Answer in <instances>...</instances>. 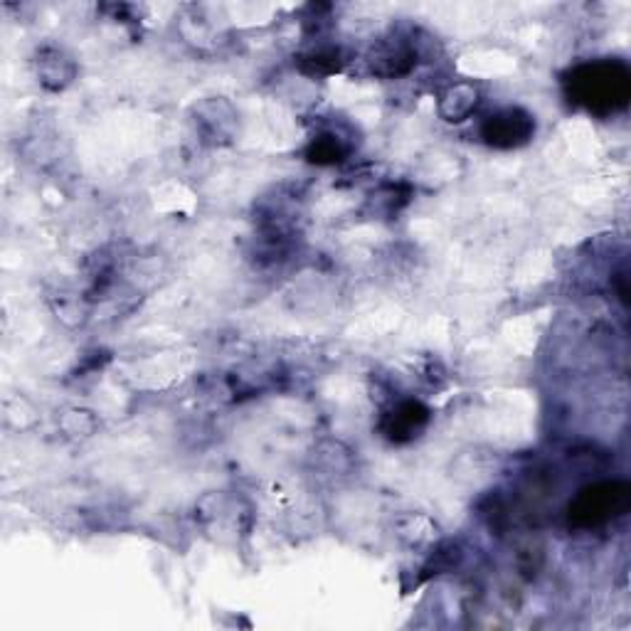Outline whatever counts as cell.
<instances>
[{"label": "cell", "mask_w": 631, "mask_h": 631, "mask_svg": "<svg viewBox=\"0 0 631 631\" xmlns=\"http://www.w3.org/2000/svg\"><path fill=\"white\" fill-rule=\"evenodd\" d=\"M577 94L582 102L590 106H615L617 102H624L629 92V77L619 65H588L580 69V75L575 77Z\"/></svg>", "instance_id": "1"}, {"label": "cell", "mask_w": 631, "mask_h": 631, "mask_svg": "<svg viewBox=\"0 0 631 631\" xmlns=\"http://www.w3.org/2000/svg\"><path fill=\"white\" fill-rule=\"evenodd\" d=\"M536 119L520 106H506L481 121V139L493 149H518L533 139Z\"/></svg>", "instance_id": "2"}, {"label": "cell", "mask_w": 631, "mask_h": 631, "mask_svg": "<svg viewBox=\"0 0 631 631\" xmlns=\"http://www.w3.org/2000/svg\"><path fill=\"white\" fill-rule=\"evenodd\" d=\"M420 57V44L417 40L404 38V35H390V38H383L381 42L373 44L371 55H368V65L375 77L383 79H398L410 75L417 65Z\"/></svg>", "instance_id": "3"}, {"label": "cell", "mask_w": 631, "mask_h": 631, "mask_svg": "<svg viewBox=\"0 0 631 631\" xmlns=\"http://www.w3.org/2000/svg\"><path fill=\"white\" fill-rule=\"evenodd\" d=\"M627 486L619 484H602L594 489L584 491L580 499L575 501V508L570 516L580 526H597V523L609 520L615 516V511H621L627 506Z\"/></svg>", "instance_id": "4"}, {"label": "cell", "mask_w": 631, "mask_h": 631, "mask_svg": "<svg viewBox=\"0 0 631 631\" xmlns=\"http://www.w3.org/2000/svg\"><path fill=\"white\" fill-rule=\"evenodd\" d=\"M195 129L205 143L222 146V143H230L237 131V112L228 99H205V102L195 104Z\"/></svg>", "instance_id": "5"}, {"label": "cell", "mask_w": 631, "mask_h": 631, "mask_svg": "<svg viewBox=\"0 0 631 631\" xmlns=\"http://www.w3.org/2000/svg\"><path fill=\"white\" fill-rule=\"evenodd\" d=\"M429 425V410L417 400H400L395 402L390 410L383 414L381 432L395 445H404L420 437V432H425Z\"/></svg>", "instance_id": "6"}, {"label": "cell", "mask_w": 631, "mask_h": 631, "mask_svg": "<svg viewBox=\"0 0 631 631\" xmlns=\"http://www.w3.org/2000/svg\"><path fill=\"white\" fill-rule=\"evenodd\" d=\"M35 72H38L40 85L48 92H62L77 77V62L57 44H44V48L38 50V57H35Z\"/></svg>", "instance_id": "7"}, {"label": "cell", "mask_w": 631, "mask_h": 631, "mask_svg": "<svg viewBox=\"0 0 631 631\" xmlns=\"http://www.w3.org/2000/svg\"><path fill=\"white\" fill-rule=\"evenodd\" d=\"M479 102H481V92L474 82H452L449 87L441 89L437 112L441 119L449 124H462L466 119H472V114L476 112Z\"/></svg>", "instance_id": "8"}, {"label": "cell", "mask_w": 631, "mask_h": 631, "mask_svg": "<svg viewBox=\"0 0 631 631\" xmlns=\"http://www.w3.org/2000/svg\"><path fill=\"white\" fill-rule=\"evenodd\" d=\"M296 65L309 77H329L346 65V55L338 44H316L296 57Z\"/></svg>", "instance_id": "9"}, {"label": "cell", "mask_w": 631, "mask_h": 631, "mask_svg": "<svg viewBox=\"0 0 631 631\" xmlns=\"http://www.w3.org/2000/svg\"><path fill=\"white\" fill-rule=\"evenodd\" d=\"M350 153L348 141L336 131H323L319 137H313L309 149H306V158L316 166H336L340 160H346Z\"/></svg>", "instance_id": "10"}, {"label": "cell", "mask_w": 631, "mask_h": 631, "mask_svg": "<svg viewBox=\"0 0 631 631\" xmlns=\"http://www.w3.org/2000/svg\"><path fill=\"white\" fill-rule=\"evenodd\" d=\"M408 193H404L402 185L387 183L381 185L371 197V207L375 215H383V218H390V215H398L404 205H408Z\"/></svg>", "instance_id": "11"}, {"label": "cell", "mask_w": 631, "mask_h": 631, "mask_svg": "<svg viewBox=\"0 0 631 631\" xmlns=\"http://www.w3.org/2000/svg\"><path fill=\"white\" fill-rule=\"evenodd\" d=\"M99 422L94 417V412L89 410H67L60 417V429L65 432L67 439H89L96 432Z\"/></svg>", "instance_id": "12"}, {"label": "cell", "mask_w": 631, "mask_h": 631, "mask_svg": "<svg viewBox=\"0 0 631 631\" xmlns=\"http://www.w3.org/2000/svg\"><path fill=\"white\" fill-rule=\"evenodd\" d=\"M395 528H398V536L408 540V543H427L437 533V526L432 523L427 516H420V513H408V516H402L398 523H395Z\"/></svg>", "instance_id": "13"}, {"label": "cell", "mask_w": 631, "mask_h": 631, "mask_svg": "<svg viewBox=\"0 0 631 631\" xmlns=\"http://www.w3.org/2000/svg\"><path fill=\"white\" fill-rule=\"evenodd\" d=\"M462 557H464V553L456 543H441V545H437L435 553L429 555V561L422 572H435V575L452 572L454 567L462 563Z\"/></svg>", "instance_id": "14"}]
</instances>
